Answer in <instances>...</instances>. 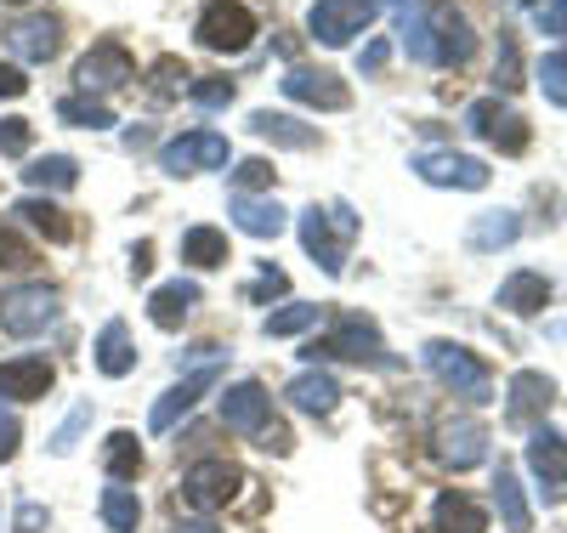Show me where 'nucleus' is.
<instances>
[{"label": "nucleus", "mask_w": 567, "mask_h": 533, "mask_svg": "<svg viewBox=\"0 0 567 533\" xmlns=\"http://www.w3.org/2000/svg\"><path fill=\"white\" fill-rule=\"evenodd\" d=\"M307 358H312V369H318V363H329V358L369 363V369H398V358H392V352H386V341H381V329H374L363 312H347L329 335H312V341H307Z\"/></svg>", "instance_id": "nucleus-1"}, {"label": "nucleus", "mask_w": 567, "mask_h": 533, "mask_svg": "<svg viewBox=\"0 0 567 533\" xmlns=\"http://www.w3.org/2000/svg\"><path fill=\"white\" fill-rule=\"evenodd\" d=\"M301 245H307V256L329 273V278H341V267H347V245L358 238V216H352V205H329V211H301Z\"/></svg>", "instance_id": "nucleus-2"}, {"label": "nucleus", "mask_w": 567, "mask_h": 533, "mask_svg": "<svg viewBox=\"0 0 567 533\" xmlns=\"http://www.w3.org/2000/svg\"><path fill=\"white\" fill-rule=\"evenodd\" d=\"M194 34H199L205 52L239 58V52H250V40H256V12L245 7V0H205Z\"/></svg>", "instance_id": "nucleus-3"}, {"label": "nucleus", "mask_w": 567, "mask_h": 533, "mask_svg": "<svg viewBox=\"0 0 567 533\" xmlns=\"http://www.w3.org/2000/svg\"><path fill=\"white\" fill-rule=\"evenodd\" d=\"M425 369H432L454 398L488 403V363L477 352H465L460 341H425Z\"/></svg>", "instance_id": "nucleus-4"}, {"label": "nucleus", "mask_w": 567, "mask_h": 533, "mask_svg": "<svg viewBox=\"0 0 567 533\" xmlns=\"http://www.w3.org/2000/svg\"><path fill=\"white\" fill-rule=\"evenodd\" d=\"M63 312V296L58 284H18L0 296V329L7 335H45Z\"/></svg>", "instance_id": "nucleus-5"}, {"label": "nucleus", "mask_w": 567, "mask_h": 533, "mask_svg": "<svg viewBox=\"0 0 567 533\" xmlns=\"http://www.w3.org/2000/svg\"><path fill=\"white\" fill-rule=\"evenodd\" d=\"M465 131L483 136L488 148H499V154H523L528 148V120L516 114L505 96H483V103H471L465 109Z\"/></svg>", "instance_id": "nucleus-6"}, {"label": "nucleus", "mask_w": 567, "mask_h": 533, "mask_svg": "<svg viewBox=\"0 0 567 533\" xmlns=\"http://www.w3.org/2000/svg\"><path fill=\"white\" fill-rule=\"evenodd\" d=\"M74 80H80V96H109V91H120V85L136 80V58L125 52L120 40H97L74 63Z\"/></svg>", "instance_id": "nucleus-7"}, {"label": "nucleus", "mask_w": 567, "mask_h": 533, "mask_svg": "<svg viewBox=\"0 0 567 533\" xmlns=\"http://www.w3.org/2000/svg\"><path fill=\"white\" fill-rule=\"evenodd\" d=\"M227 136L221 131H187V136H176V142H165L159 148V171H171V176H199V171H221L227 165Z\"/></svg>", "instance_id": "nucleus-8"}, {"label": "nucleus", "mask_w": 567, "mask_h": 533, "mask_svg": "<svg viewBox=\"0 0 567 533\" xmlns=\"http://www.w3.org/2000/svg\"><path fill=\"white\" fill-rule=\"evenodd\" d=\"M369 23H374V0H312V12H307V29L318 45H347Z\"/></svg>", "instance_id": "nucleus-9"}, {"label": "nucleus", "mask_w": 567, "mask_h": 533, "mask_svg": "<svg viewBox=\"0 0 567 533\" xmlns=\"http://www.w3.org/2000/svg\"><path fill=\"white\" fill-rule=\"evenodd\" d=\"M239 489H245V476H239V465H227V460H199V465L182 471V500L194 511H221Z\"/></svg>", "instance_id": "nucleus-10"}, {"label": "nucleus", "mask_w": 567, "mask_h": 533, "mask_svg": "<svg viewBox=\"0 0 567 533\" xmlns=\"http://www.w3.org/2000/svg\"><path fill=\"white\" fill-rule=\"evenodd\" d=\"M278 91L290 96V103H301V109H323V114H341V109H352V91H347V80L341 74H329V69H290L278 80Z\"/></svg>", "instance_id": "nucleus-11"}, {"label": "nucleus", "mask_w": 567, "mask_h": 533, "mask_svg": "<svg viewBox=\"0 0 567 533\" xmlns=\"http://www.w3.org/2000/svg\"><path fill=\"white\" fill-rule=\"evenodd\" d=\"M221 426L239 438H261V426H272V398L261 380H239L221 392Z\"/></svg>", "instance_id": "nucleus-12"}, {"label": "nucleus", "mask_w": 567, "mask_h": 533, "mask_svg": "<svg viewBox=\"0 0 567 533\" xmlns=\"http://www.w3.org/2000/svg\"><path fill=\"white\" fill-rule=\"evenodd\" d=\"M528 471L539 476L545 500H567V438L550 426H539L528 438Z\"/></svg>", "instance_id": "nucleus-13"}, {"label": "nucleus", "mask_w": 567, "mask_h": 533, "mask_svg": "<svg viewBox=\"0 0 567 533\" xmlns=\"http://www.w3.org/2000/svg\"><path fill=\"white\" fill-rule=\"evenodd\" d=\"M483 454H488V426H483V420L460 414V420H443V426H437V460H443V465L471 471Z\"/></svg>", "instance_id": "nucleus-14"}, {"label": "nucleus", "mask_w": 567, "mask_h": 533, "mask_svg": "<svg viewBox=\"0 0 567 533\" xmlns=\"http://www.w3.org/2000/svg\"><path fill=\"white\" fill-rule=\"evenodd\" d=\"M414 176L432 182V187H465V193L488 187V165L471 160V154H420L414 160Z\"/></svg>", "instance_id": "nucleus-15"}, {"label": "nucleus", "mask_w": 567, "mask_h": 533, "mask_svg": "<svg viewBox=\"0 0 567 533\" xmlns=\"http://www.w3.org/2000/svg\"><path fill=\"white\" fill-rule=\"evenodd\" d=\"M58 369L45 363L40 352H23V358H7L0 363V398H18V403H40L45 392H52Z\"/></svg>", "instance_id": "nucleus-16"}, {"label": "nucleus", "mask_w": 567, "mask_h": 533, "mask_svg": "<svg viewBox=\"0 0 567 533\" xmlns=\"http://www.w3.org/2000/svg\"><path fill=\"white\" fill-rule=\"evenodd\" d=\"M216 369H221V363H205V369H194V375H182V380L171 386V392L154 403L148 426H154V431H176V420H182V414H194V403L216 386Z\"/></svg>", "instance_id": "nucleus-17"}, {"label": "nucleus", "mask_w": 567, "mask_h": 533, "mask_svg": "<svg viewBox=\"0 0 567 533\" xmlns=\"http://www.w3.org/2000/svg\"><path fill=\"white\" fill-rule=\"evenodd\" d=\"M471 52H477V34H471V23L449 7H432V63H443V69H460Z\"/></svg>", "instance_id": "nucleus-18"}, {"label": "nucleus", "mask_w": 567, "mask_h": 533, "mask_svg": "<svg viewBox=\"0 0 567 533\" xmlns=\"http://www.w3.org/2000/svg\"><path fill=\"white\" fill-rule=\"evenodd\" d=\"M7 40H12V52H18L23 63H52L58 45H63V23L45 18V12H34V18H18V23L7 29Z\"/></svg>", "instance_id": "nucleus-19"}, {"label": "nucleus", "mask_w": 567, "mask_h": 533, "mask_svg": "<svg viewBox=\"0 0 567 533\" xmlns=\"http://www.w3.org/2000/svg\"><path fill=\"white\" fill-rule=\"evenodd\" d=\"M227 216H233V227L250 233V238H278L284 227H290V211H284L278 199H256V193H233Z\"/></svg>", "instance_id": "nucleus-20"}, {"label": "nucleus", "mask_w": 567, "mask_h": 533, "mask_svg": "<svg viewBox=\"0 0 567 533\" xmlns=\"http://www.w3.org/2000/svg\"><path fill=\"white\" fill-rule=\"evenodd\" d=\"M284 398H290L301 414H336L341 386H336V375H323V369H301L290 386H284Z\"/></svg>", "instance_id": "nucleus-21"}, {"label": "nucleus", "mask_w": 567, "mask_h": 533, "mask_svg": "<svg viewBox=\"0 0 567 533\" xmlns=\"http://www.w3.org/2000/svg\"><path fill=\"white\" fill-rule=\"evenodd\" d=\"M499 307L505 312H516V318H534V312H545L550 307V278L545 273H511L505 284H499Z\"/></svg>", "instance_id": "nucleus-22"}, {"label": "nucleus", "mask_w": 567, "mask_h": 533, "mask_svg": "<svg viewBox=\"0 0 567 533\" xmlns=\"http://www.w3.org/2000/svg\"><path fill=\"white\" fill-rule=\"evenodd\" d=\"M199 307V284L194 278H171V284H159L154 296H148V318L159 324V329H182V318Z\"/></svg>", "instance_id": "nucleus-23"}, {"label": "nucleus", "mask_w": 567, "mask_h": 533, "mask_svg": "<svg viewBox=\"0 0 567 533\" xmlns=\"http://www.w3.org/2000/svg\"><path fill=\"white\" fill-rule=\"evenodd\" d=\"M250 131H256L261 142H272V148H296V154H307L312 142H318L312 125H301L296 114H272V109H256V114H250Z\"/></svg>", "instance_id": "nucleus-24"}, {"label": "nucleus", "mask_w": 567, "mask_h": 533, "mask_svg": "<svg viewBox=\"0 0 567 533\" xmlns=\"http://www.w3.org/2000/svg\"><path fill=\"white\" fill-rule=\"evenodd\" d=\"M432 527H437V533H488V511L471 500V494L449 489V494L432 505Z\"/></svg>", "instance_id": "nucleus-25"}, {"label": "nucleus", "mask_w": 567, "mask_h": 533, "mask_svg": "<svg viewBox=\"0 0 567 533\" xmlns=\"http://www.w3.org/2000/svg\"><path fill=\"white\" fill-rule=\"evenodd\" d=\"M91 358H97V369H103L109 380L131 375V369H136V347H131V329H125L120 318H109V324L97 329V347H91Z\"/></svg>", "instance_id": "nucleus-26"}, {"label": "nucleus", "mask_w": 567, "mask_h": 533, "mask_svg": "<svg viewBox=\"0 0 567 533\" xmlns=\"http://www.w3.org/2000/svg\"><path fill=\"white\" fill-rule=\"evenodd\" d=\"M182 262L187 267H199V273H210V267H227L233 256H227V233L221 227H187L182 233Z\"/></svg>", "instance_id": "nucleus-27"}, {"label": "nucleus", "mask_w": 567, "mask_h": 533, "mask_svg": "<svg viewBox=\"0 0 567 533\" xmlns=\"http://www.w3.org/2000/svg\"><path fill=\"white\" fill-rule=\"evenodd\" d=\"M550 398H556V386H550L539 369H523V375L511 380V420H534V414H545Z\"/></svg>", "instance_id": "nucleus-28"}, {"label": "nucleus", "mask_w": 567, "mask_h": 533, "mask_svg": "<svg viewBox=\"0 0 567 533\" xmlns=\"http://www.w3.org/2000/svg\"><path fill=\"white\" fill-rule=\"evenodd\" d=\"M12 216H23L34 233L52 238V245H69V238H74L69 211H63V205H52V199H18V205H12Z\"/></svg>", "instance_id": "nucleus-29"}, {"label": "nucleus", "mask_w": 567, "mask_h": 533, "mask_svg": "<svg viewBox=\"0 0 567 533\" xmlns=\"http://www.w3.org/2000/svg\"><path fill=\"white\" fill-rule=\"evenodd\" d=\"M103 471H109V482H136L142 476V443H136V431H109Z\"/></svg>", "instance_id": "nucleus-30"}, {"label": "nucleus", "mask_w": 567, "mask_h": 533, "mask_svg": "<svg viewBox=\"0 0 567 533\" xmlns=\"http://www.w3.org/2000/svg\"><path fill=\"white\" fill-rule=\"evenodd\" d=\"M494 505H499V516H505V533H528V500H523V482H516V471L511 465H499L494 471Z\"/></svg>", "instance_id": "nucleus-31"}, {"label": "nucleus", "mask_w": 567, "mask_h": 533, "mask_svg": "<svg viewBox=\"0 0 567 533\" xmlns=\"http://www.w3.org/2000/svg\"><path fill=\"white\" fill-rule=\"evenodd\" d=\"M23 182H29L34 193H69V187L80 182V160H69V154H45V160H34V165L23 171Z\"/></svg>", "instance_id": "nucleus-32"}, {"label": "nucleus", "mask_w": 567, "mask_h": 533, "mask_svg": "<svg viewBox=\"0 0 567 533\" xmlns=\"http://www.w3.org/2000/svg\"><path fill=\"white\" fill-rule=\"evenodd\" d=\"M103 522H109V533H136V522H142V500H136V489H125V482H114V489H103Z\"/></svg>", "instance_id": "nucleus-33"}, {"label": "nucleus", "mask_w": 567, "mask_h": 533, "mask_svg": "<svg viewBox=\"0 0 567 533\" xmlns=\"http://www.w3.org/2000/svg\"><path fill=\"white\" fill-rule=\"evenodd\" d=\"M516 233H523L516 211H488V216L471 222V250H499V245H511Z\"/></svg>", "instance_id": "nucleus-34"}, {"label": "nucleus", "mask_w": 567, "mask_h": 533, "mask_svg": "<svg viewBox=\"0 0 567 533\" xmlns=\"http://www.w3.org/2000/svg\"><path fill=\"white\" fill-rule=\"evenodd\" d=\"M58 120L63 125H80V131H109L114 125V109L103 103V96H63Z\"/></svg>", "instance_id": "nucleus-35"}, {"label": "nucleus", "mask_w": 567, "mask_h": 533, "mask_svg": "<svg viewBox=\"0 0 567 533\" xmlns=\"http://www.w3.org/2000/svg\"><path fill=\"white\" fill-rule=\"evenodd\" d=\"M233 91H239L233 80H221V74H199L194 85H187V103L205 109V114H216V109H227V103H233Z\"/></svg>", "instance_id": "nucleus-36"}, {"label": "nucleus", "mask_w": 567, "mask_h": 533, "mask_svg": "<svg viewBox=\"0 0 567 533\" xmlns=\"http://www.w3.org/2000/svg\"><path fill=\"white\" fill-rule=\"evenodd\" d=\"M494 85L499 91H516L523 85V52H516V34L499 29V58H494Z\"/></svg>", "instance_id": "nucleus-37"}, {"label": "nucleus", "mask_w": 567, "mask_h": 533, "mask_svg": "<svg viewBox=\"0 0 567 533\" xmlns=\"http://www.w3.org/2000/svg\"><path fill=\"white\" fill-rule=\"evenodd\" d=\"M312 324H318V307H312V301H290L284 312L267 318V335L278 341V335H301V329H312Z\"/></svg>", "instance_id": "nucleus-38"}, {"label": "nucleus", "mask_w": 567, "mask_h": 533, "mask_svg": "<svg viewBox=\"0 0 567 533\" xmlns=\"http://www.w3.org/2000/svg\"><path fill=\"white\" fill-rule=\"evenodd\" d=\"M539 85H545V96H550L556 109H567V52H550L539 63Z\"/></svg>", "instance_id": "nucleus-39"}, {"label": "nucleus", "mask_w": 567, "mask_h": 533, "mask_svg": "<svg viewBox=\"0 0 567 533\" xmlns=\"http://www.w3.org/2000/svg\"><path fill=\"white\" fill-rule=\"evenodd\" d=\"M29 142H34V125L29 120H0V154H7V160H23L29 154Z\"/></svg>", "instance_id": "nucleus-40"}, {"label": "nucleus", "mask_w": 567, "mask_h": 533, "mask_svg": "<svg viewBox=\"0 0 567 533\" xmlns=\"http://www.w3.org/2000/svg\"><path fill=\"white\" fill-rule=\"evenodd\" d=\"M85 426H91V403H74V414L58 426V438H52V454H74V443H80Z\"/></svg>", "instance_id": "nucleus-41"}, {"label": "nucleus", "mask_w": 567, "mask_h": 533, "mask_svg": "<svg viewBox=\"0 0 567 533\" xmlns=\"http://www.w3.org/2000/svg\"><path fill=\"white\" fill-rule=\"evenodd\" d=\"M233 187H239V193H256V187H272V165H267V160H245L239 171H233Z\"/></svg>", "instance_id": "nucleus-42"}, {"label": "nucleus", "mask_w": 567, "mask_h": 533, "mask_svg": "<svg viewBox=\"0 0 567 533\" xmlns=\"http://www.w3.org/2000/svg\"><path fill=\"white\" fill-rule=\"evenodd\" d=\"M45 522H52V511H45L40 500H23L18 516H12V533H45Z\"/></svg>", "instance_id": "nucleus-43"}, {"label": "nucleus", "mask_w": 567, "mask_h": 533, "mask_svg": "<svg viewBox=\"0 0 567 533\" xmlns=\"http://www.w3.org/2000/svg\"><path fill=\"white\" fill-rule=\"evenodd\" d=\"M284 289H290V278H284V273L267 262V267H261V278L250 284V301H272V296H284Z\"/></svg>", "instance_id": "nucleus-44"}, {"label": "nucleus", "mask_w": 567, "mask_h": 533, "mask_svg": "<svg viewBox=\"0 0 567 533\" xmlns=\"http://www.w3.org/2000/svg\"><path fill=\"white\" fill-rule=\"evenodd\" d=\"M29 262H34V250L7 227V233H0V267H29Z\"/></svg>", "instance_id": "nucleus-45"}, {"label": "nucleus", "mask_w": 567, "mask_h": 533, "mask_svg": "<svg viewBox=\"0 0 567 533\" xmlns=\"http://www.w3.org/2000/svg\"><path fill=\"white\" fill-rule=\"evenodd\" d=\"M539 34H567V0H545L539 7Z\"/></svg>", "instance_id": "nucleus-46"}, {"label": "nucleus", "mask_w": 567, "mask_h": 533, "mask_svg": "<svg viewBox=\"0 0 567 533\" xmlns=\"http://www.w3.org/2000/svg\"><path fill=\"white\" fill-rule=\"evenodd\" d=\"M18 443H23V426H18V414H0V465H7V460L18 454Z\"/></svg>", "instance_id": "nucleus-47"}, {"label": "nucleus", "mask_w": 567, "mask_h": 533, "mask_svg": "<svg viewBox=\"0 0 567 533\" xmlns=\"http://www.w3.org/2000/svg\"><path fill=\"white\" fill-rule=\"evenodd\" d=\"M386 58H392V45H386V40H369L363 52H358V69H363V74H381Z\"/></svg>", "instance_id": "nucleus-48"}, {"label": "nucleus", "mask_w": 567, "mask_h": 533, "mask_svg": "<svg viewBox=\"0 0 567 533\" xmlns=\"http://www.w3.org/2000/svg\"><path fill=\"white\" fill-rule=\"evenodd\" d=\"M23 91H29L23 69H12V63H0V96H23Z\"/></svg>", "instance_id": "nucleus-49"}, {"label": "nucleus", "mask_w": 567, "mask_h": 533, "mask_svg": "<svg viewBox=\"0 0 567 533\" xmlns=\"http://www.w3.org/2000/svg\"><path fill=\"white\" fill-rule=\"evenodd\" d=\"M148 267H154V245H136V250H131V273L148 278Z\"/></svg>", "instance_id": "nucleus-50"}, {"label": "nucleus", "mask_w": 567, "mask_h": 533, "mask_svg": "<svg viewBox=\"0 0 567 533\" xmlns=\"http://www.w3.org/2000/svg\"><path fill=\"white\" fill-rule=\"evenodd\" d=\"M171 533H221V527H216V522H176Z\"/></svg>", "instance_id": "nucleus-51"}, {"label": "nucleus", "mask_w": 567, "mask_h": 533, "mask_svg": "<svg viewBox=\"0 0 567 533\" xmlns=\"http://www.w3.org/2000/svg\"><path fill=\"white\" fill-rule=\"evenodd\" d=\"M523 7H539V0H523Z\"/></svg>", "instance_id": "nucleus-52"}, {"label": "nucleus", "mask_w": 567, "mask_h": 533, "mask_svg": "<svg viewBox=\"0 0 567 533\" xmlns=\"http://www.w3.org/2000/svg\"><path fill=\"white\" fill-rule=\"evenodd\" d=\"M374 7H381V0H374Z\"/></svg>", "instance_id": "nucleus-53"}]
</instances>
